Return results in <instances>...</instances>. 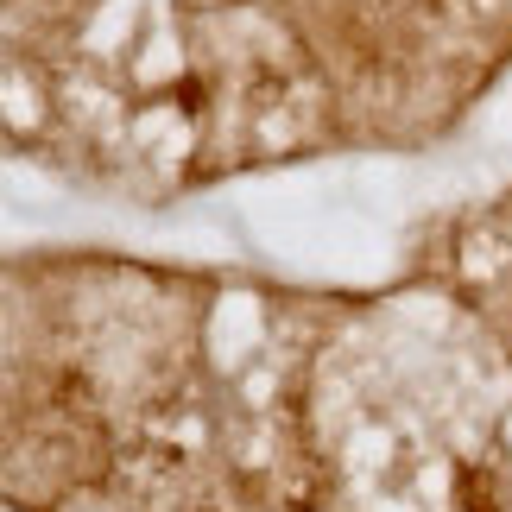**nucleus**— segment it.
Masks as SVG:
<instances>
[]
</instances>
